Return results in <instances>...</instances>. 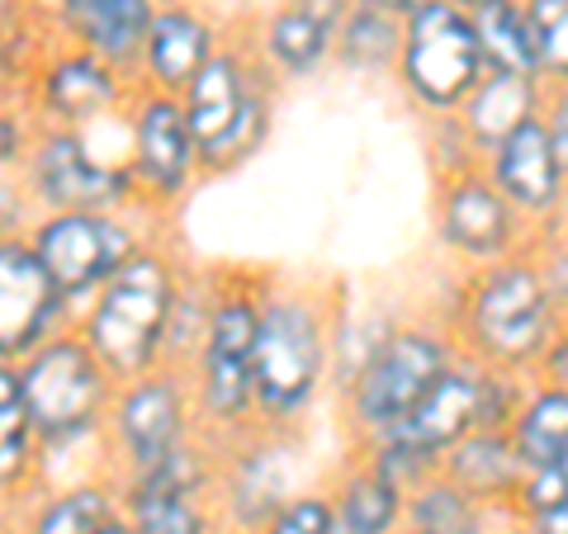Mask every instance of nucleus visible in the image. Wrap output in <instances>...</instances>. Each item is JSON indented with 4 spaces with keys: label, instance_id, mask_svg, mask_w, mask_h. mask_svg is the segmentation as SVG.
<instances>
[{
    "label": "nucleus",
    "instance_id": "nucleus-26",
    "mask_svg": "<svg viewBox=\"0 0 568 534\" xmlns=\"http://www.w3.org/2000/svg\"><path fill=\"white\" fill-rule=\"evenodd\" d=\"M119 511V483L110 473H91L52 492H33L20 515V534H95Z\"/></svg>",
    "mask_w": 568,
    "mask_h": 534
},
{
    "label": "nucleus",
    "instance_id": "nucleus-16",
    "mask_svg": "<svg viewBox=\"0 0 568 534\" xmlns=\"http://www.w3.org/2000/svg\"><path fill=\"white\" fill-rule=\"evenodd\" d=\"M478 166L497 185V194L521 213L530 237L549 242L559 233V223L568 213V181H564L559 156L549 147V133L540 119H530L511 137H503Z\"/></svg>",
    "mask_w": 568,
    "mask_h": 534
},
{
    "label": "nucleus",
    "instance_id": "nucleus-17",
    "mask_svg": "<svg viewBox=\"0 0 568 534\" xmlns=\"http://www.w3.org/2000/svg\"><path fill=\"white\" fill-rule=\"evenodd\" d=\"M71 322L77 308L48 279L29 237L0 242V364H20L29 350H39Z\"/></svg>",
    "mask_w": 568,
    "mask_h": 534
},
{
    "label": "nucleus",
    "instance_id": "nucleus-20",
    "mask_svg": "<svg viewBox=\"0 0 568 534\" xmlns=\"http://www.w3.org/2000/svg\"><path fill=\"white\" fill-rule=\"evenodd\" d=\"M484 383H488V364L469 360V355H455V364L426 388V398L384 435L440 464L484 421Z\"/></svg>",
    "mask_w": 568,
    "mask_h": 534
},
{
    "label": "nucleus",
    "instance_id": "nucleus-46",
    "mask_svg": "<svg viewBox=\"0 0 568 534\" xmlns=\"http://www.w3.org/2000/svg\"><path fill=\"white\" fill-rule=\"evenodd\" d=\"M398 534H426V530H413V525H403V530H398Z\"/></svg>",
    "mask_w": 568,
    "mask_h": 534
},
{
    "label": "nucleus",
    "instance_id": "nucleus-23",
    "mask_svg": "<svg viewBox=\"0 0 568 534\" xmlns=\"http://www.w3.org/2000/svg\"><path fill=\"white\" fill-rule=\"evenodd\" d=\"M440 473L459 483L465 492H474L478 502H488L497 511H511L517 502V487L526 477V464L517 454L507 431H474L455 444V450L440 459Z\"/></svg>",
    "mask_w": 568,
    "mask_h": 534
},
{
    "label": "nucleus",
    "instance_id": "nucleus-25",
    "mask_svg": "<svg viewBox=\"0 0 568 534\" xmlns=\"http://www.w3.org/2000/svg\"><path fill=\"white\" fill-rule=\"evenodd\" d=\"M511 521H517L511 511L478 502L474 492L450 483L446 473H432L426 483H417L403 506V525L426 534H511Z\"/></svg>",
    "mask_w": 568,
    "mask_h": 534
},
{
    "label": "nucleus",
    "instance_id": "nucleus-11",
    "mask_svg": "<svg viewBox=\"0 0 568 534\" xmlns=\"http://www.w3.org/2000/svg\"><path fill=\"white\" fill-rule=\"evenodd\" d=\"M20 185L39 213H119L138 208L123 152H100L91 133L39 123Z\"/></svg>",
    "mask_w": 568,
    "mask_h": 534
},
{
    "label": "nucleus",
    "instance_id": "nucleus-12",
    "mask_svg": "<svg viewBox=\"0 0 568 534\" xmlns=\"http://www.w3.org/2000/svg\"><path fill=\"white\" fill-rule=\"evenodd\" d=\"M123 162L133 175L138 208L162 223L185 194L204 181L200 175V142L190 133V119L181 110V95L162 91H133L123 110Z\"/></svg>",
    "mask_w": 568,
    "mask_h": 534
},
{
    "label": "nucleus",
    "instance_id": "nucleus-10",
    "mask_svg": "<svg viewBox=\"0 0 568 534\" xmlns=\"http://www.w3.org/2000/svg\"><path fill=\"white\" fill-rule=\"evenodd\" d=\"M484 48H478L474 20L455 0H432L403 20V52L394 66L398 91L417 114L450 119L469 91L484 81Z\"/></svg>",
    "mask_w": 568,
    "mask_h": 534
},
{
    "label": "nucleus",
    "instance_id": "nucleus-39",
    "mask_svg": "<svg viewBox=\"0 0 568 534\" xmlns=\"http://www.w3.org/2000/svg\"><path fill=\"white\" fill-rule=\"evenodd\" d=\"M540 123H545V133H549V147H555V156H559L564 181H568V85H545Z\"/></svg>",
    "mask_w": 568,
    "mask_h": 534
},
{
    "label": "nucleus",
    "instance_id": "nucleus-29",
    "mask_svg": "<svg viewBox=\"0 0 568 534\" xmlns=\"http://www.w3.org/2000/svg\"><path fill=\"white\" fill-rule=\"evenodd\" d=\"M403 52V20L375 6H355L346 10L342 33H336V52L332 62L342 71H355V76H394Z\"/></svg>",
    "mask_w": 568,
    "mask_h": 534
},
{
    "label": "nucleus",
    "instance_id": "nucleus-2",
    "mask_svg": "<svg viewBox=\"0 0 568 534\" xmlns=\"http://www.w3.org/2000/svg\"><path fill=\"white\" fill-rule=\"evenodd\" d=\"M446 327L459 355H469V360L507 373H530L549 336L564 327V312L549 298L536 251H521L459 275V289L446 308Z\"/></svg>",
    "mask_w": 568,
    "mask_h": 534
},
{
    "label": "nucleus",
    "instance_id": "nucleus-4",
    "mask_svg": "<svg viewBox=\"0 0 568 534\" xmlns=\"http://www.w3.org/2000/svg\"><path fill=\"white\" fill-rule=\"evenodd\" d=\"M275 95L280 81L256 62L252 39L242 43L227 33L200 76L181 91V110L200 142V175L219 181L256 162L275 133Z\"/></svg>",
    "mask_w": 568,
    "mask_h": 534
},
{
    "label": "nucleus",
    "instance_id": "nucleus-21",
    "mask_svg": "<svg viewBox=\"0 0 568 534\" xmlns=\"http://www.w3.org/2000/svg\"><path fill=\"white\" fill-rule=\"evenodd\" d=\"M39 10L52 39L77 43L133 76L156 0H39Z\"/></svg>",
    "mask_w": 568,
    "mask_h": 534
},
{
    "label": "nucleus",
    "instance_id": "nucleus-33",
    "mask_svg": "<svg viewBox=\"0 0 568 534\" xmlns=\"http://www.w3.org/2000/svg\"><path fill=\"white\" fill-rule=\"evenodd\" d=\"M213 294H219V275L185 265L181 294H175V308H171V331H166V364L171 369H190L194 350H200L204 331H209Z\"/></svg>",
    "mask_w": 568,
    "mask_h": 534
},
{
    "label": "nucleus",
    "instance_id": "nucleus-22",
    "mask_svg": "<svg viewBox=\"0 0 568 534\" xmlns=\"http://www.w3.org/2000/svg\"><path fill=\"white\" fill-rule=\"evenodd\" d=\"M545 110V81L540 76H511V71H484V81L469 91V100L450 114L459 142L469 147L474 162L511 137L521 123L540 119Z\"/></svg>",
    "mask_w": 568,
    "mask_h": 534
},
{
    "label": "nucleus",
    "instance_id": "nucleus-32",
    "mask_svg": "<svg viewBox=\"0 0 568 534\" xmlns=\"http://www.w3.org/2000/svg\"><path fill=\"white\" fill-rule=\"evenodd\" d=\"M119 506L138 525V534H223L213 496L190 492H142L119 483Z\"/></svg>",
    "mask_w": 568,
    "mask_h": 534
},
{
    "label": "nucleus",
    "instance_id": "nucleus-7",
    "mask_svg": "<svg viewBox=\"0 0 568 534\" xmlns=\"http://www.w3.org/2000/svg\"><path fill=\"white\" fill-rule=\"evenodd\" d=\"M455 355H459V346L446 327V317H403L398 331L388 336L384 350L375 355V364H369L361 379H355L351 393L342 398V412H346L355 444L394 431L426 398V388L455 364Z\"/></svg>",
    "mask_w": 568,
    "mask_h": 534
},
{
    "label": "nucleus",
    "instance_id": "nucleus-3",
    "mask_svg": "<svg viewBox=\"0 0 568 534\" xmlns=\"http://www.w3.org/2000/svg\"><path fill=\"white\" fill-rule=\"evenodd\" d=\"M185 265L190 260L175 251L166 233H152L148 246L77 312L71 327L81 331V341L100 355V364L119 383L166 364V331Z\"/></svg>",
    "mask_w": 568,
    "mask_h": 534
},
{
    "label": "nucleus",
    "instance_id": "nucleus-34",
    "mask_svg": "<svg viewBox=\"0 0 568 534\" xmlns=\"http://www.w3.org/2000/svg\"><path fill=\"white\" fill-rule=\"evenodd\" d=\"M478 48H484V66L488 71H511V76H536V52H530V33H526V14L521 6H497V10H478L469 14Z\"/></svg>",
    "mask_w": 568,
    "mask_h": 534
},
{
    "label": "nucleus",
    "instance_id": "nucleus-13",
    "mask_svg": "<svg viewBox=\"0 0 568 534\" xmlns=\"http://www.w3.org/2000/svg\"><path fill=\"white\" fill-rule=\"evenodd\" d=\"M432 213H436V246L459 270H484V265H497L507 256L536 251V237L521 223V213L497 194V185L478 162L459 171H440Z\"/></svg>",
    "mask_w": 568,
    "mask_h": 534
},
{
    "label": "nucleus",
    "instance_id": "nucleus-5",
    "mask_svg": "<svg viewBox=\"0 0 568 534\" xmlns=\"http://www.w3.org/2000/svg\"><path fill=\"white\" fill-rule=\"evenodd\" d=\"M265 279L256 275H219L209 331L190 360V388L200 431L213 444H227L256 431V327H261Z\"/></svg>",
    "mask_w": 568,
    "mask_h": 534
},
{
    "label": "nucleus",
    "instance_id": "nucleus-28",
    "mask_svg": "<svg viewBox=\"0 0 568 534\" xmlns=\"http://www.w3.org/2000/svg\"><path fill=\"white\" fill-rule=\"evenodd\" d=\"M403 312L388 308H351V302L332 298V393L346 398L355 379L375 364L384 341L398 331Z\"/></svg>",
    "mask_w": 568,
    "mask_h": 534
},
{
    "label": "nucleus",
    "instance_id": "nucleus-44",
    "mask_svg": "<svg viewBox=\"0 0 568 534\" xmlns=\"http://www.w3.org/2000/svg\"><path fill=\"white\" fill-rule=\"evenodd\" d=\"M95 534H138V525H133V521H129V515H123V506H119V511H114V515H110V521H104V525H100Z\"/></svg>",
    "mask_w": 568,
    "mask_h": 534
},
{
    "label": "nucleus",
    "instance_id": "nucleus-18",
    "mask_svg": "<svg viewBox=\"0 0 568 534\" xmlns=\"http://www.w3.org/2000/svg\"><path fill=\"white\" fill-rule=\"evenodd\" d=\"M346 10L351 0H275L252 33L256 62L280 85L317 76L336 52V33H342Z\"/></svg>",
    "mask_w": 568,
    "mask_h": 534
},
{
    "label": "nucleus",
    "instance_id": "nucleus-15",
    "mask_svg": "<svg viewBox=\"0 0 568 534\" xmlns=\"http://www.w3.org/2000/svg\"><path fill=\"white\" fill-rule=\"evenodd\" d=\"M298 487L294 435L280 431H246L219 444V477H213V511L223 534H256L275 521V511Z\"/></svg>",
    "mask_w": 568,
    "mask_h": 534
},
{
    "label": "nucleus",
    "instance_id": "nucleus-8",
    "mask_svg": "<svg viewBox=\"0 0 568 534\" xmlns=\"http://www.w3.org/2000/svg\"><path fill=\"white\" fill-rule=\"evenodd\" d=\"M156 218L142 208L119 213H39L29 227V246L48 279L71 308H85L104 284H110L123 265H129L142 246H148Z\"/></svg>",
    "mask_w": 568,
    "mask_h": 534
},
{
    "label": "nucleus",
    "instance_id": "nucleus-42",
    "mask_svg": "<svg viewBox=\"0 0 568 534\" xmlns=\"http://www.w3.org/2000/svg\"><path fill=\"white\" fill-rule=\"evenodd\" d=\"M511 534H568V502L549 506L540 515H517V521H511Z\"/></svg>",
    "mask_w": 568,
    "mask_h": 534
},
{
    "label": "nucleus",
    "instance_id": "nucleus-30",
    "mask_svg": "<svg viewBox=\"0 0 568 534\" xmlns=\"http://www.w3.org/2000/svg\"><path fill=\"white\" fill-rule=\"evenodd\" d=\"M507 435H511V444H517L526 469H540L555 454H564L568 450V388L530 379L517 417H511V425H507Z\"/></svg>",
    "mask_w": 568,
    "mask_h": 534
},
{
    "label": "nucleus",
    "instance_id": "nucleus-43",
    "mask_svg": "<svg viewBox=\"0 0 568 534\" xmlns=\"http://www.w3.org/2000/svg\"><path fill=\"white\" fill-rule=\"evenodd\" d=\"M355 6H375V10H388V14H398V20H407V14H417L422 6H432V0H355Z\"/></svg>",
    "mask_w": 568,
    "mask_h": 534
},
{
    "label": "nucleus",
    "instance_id": "nucleus-45",
    "mask_svg": "<svg viewBox=\"0 0 568 534\" xmlns=\"http://www.w3.org/2000/svg\"><path fill=\"white\" fill-rule=\"evenodd\" d=\"M465 14H478V10H497V6H521V0H455Z\"/></svg>",
    "mask_w": 568,
    "mask_h": 534
},
{
    "label": "nucleus",
    "instance_id": "nucleus-24",
    "mask_svg": "<svg viewBox=\"0 0 568 534\" xmlns=\"http://www.w3.org/2000/svg\"><path fill=\"white\" fill-rule=\"evenodd\" d=\"M327 502H332V534H398L407 492H398L361 459H351L327 483Z\"/></svg>",
    "mask_w": 568,
    "mask_h": 534
},
{
    "label": "nucleus",
    "instance_id": "nucleus-19",
    "mask_svg": "<svg viewBox=\"0 0 568 534\" xmlns=\"http://www.w3.org/2000/svg\"><path fill=\"white\" fill-rule=\"evenodd\" d=\"M223 39H227V29L209 10L190 6V0H156V14H152L138 66H133V85L138 91L181 95L200 76V66L223 48Z\"/></svg>",
    "mask_w": 568,
    "mask_h": 534
},
{
    "label": "nucleus",
    "instance_id": "nucleus-14",
    "mask_svg": "<svg viewBox=\"0 0 568 534\" xmlns=\"http://www.w3.org/2000/svg\"><path fill=\"white\" fill-rule=\"evenodd\" d=\"M133 76L114 62L95 58L77 43H62L52 39L48 52L39 58L29 76V91H24V104L33 110L39 123H52V129H81L91 133L100 123L110 119H123L133 100Z\"/></svg>",
    "mask_w": 568,
    "mask_h": 534
},
{
    "label": "nucleus",
    "instance_id": "nucleus-36",
    "mask_svg": "<svg viewBox=\"0 0 568 534\" xmlns=\"http://www.w3.org/2000/svg\"><path fill=\"white\" fill-rule=\"evenodd\" d=\"M559 502H568V450L555 454L540 469H526L521 487H517V502H511V515H540V511L559 506Z\"/></svg>",
    "mask_w": 568,
    "mask_h": 534
},
{
    "label": "nucleus",
    "instance_id": "nucleus-40",
    "mask_svg": "<svg viewBox=\"0 0 568 534\" xmlns=\"http://www.w3.org/2000/svg\"><path fill=\"white\" fill-rule=\"evenodd\" d=\"M536 265L549 284V298L559 302V312L568 322V242H536Z\"/></svg>",
    "mask_w": 568,
    "mask_h": 534
},
{
    "label": "nucleus",
    "instance_id": "nucleus-27",
    "mask_svg": "<svg viewBox=\"0 0 568 534\" xmlns=\"http://www.w3.org/2000/svg\"><path fill=\"white\" fill-rule=\"evenodd\" d=\"M43 483V444L29 421L14 364H0V502L33 496Z\"/></svg>",
    "mask_w": 568,
    "mask_h": 534
},
{
    "label": "nucleus",
    "instance_id": "nucleus-9",
    "mask_svg": "<svg viewBox=\"0 0 568 534\" xmlns=\"http://www.w3.org/2000/svg\"><path fill=\"white\" fill-rule=\"evenodd\" d=\"M200 431V412H194V388L185 369H152L138 379L114 388L110 417H104V473L123 483L142 469L162 464L166 454H175L181 444H190Z\"/></svg>",
    "mask_w": 568,
    "mask_h": 534
},
{
    "label": "nucleus",
    "instance_id": "nucleus-1",
    "mask_svg": "<svg viewBox=\"0 0 568 534\" xmlns=\"http://www.w3.org/2000/svg\"><path fill=\"white\" fill-rule=\"evenodd\" d=\"M332 393V294L265 279L256 327V425L294 435Z\"/></svg>",
    "mask_w": 568,
    "mask_h": 534
},
{
    "label": "nucleus",
    "instance_id": "nucleus-31",
    "mask_svg": "<svg viewBox=\"0 0 568 534\" xmlns=\"http://www.w3.org/2000/svg\"><path fill=\"white\" fill-rule=\"evenodd\" d=\"M52 33L39 0H0V100H24Z\"/></svg>",
    "mask_w": 568,
    "mask_h": 534
},
{
    "label": "nucleus",
    "instance_id": "nucleus-6",
    "mask_svg": "<svg viewBox=\"0 0 568 534\" xmlns=\"http://www.w3.org/2000/svg\"><path fill=\"white\" fill-rule=\"evenodd\" d=\"M20 393L29 407V421L43 444V469L48 459L85 450L104 440V417H110L119 379L100 364V355L81 341L77 327L48 336L39 350H29L20 364Z\"/></svg>",
    "mask_w": 568,
    "mask_h": 534
},
{
    "label": "nucleus",
    "instance_id": "nucleus-35",
    "mask_svg": "<svg viewBox=\"0 0 568 534\" xmlns=\"http://www.w3.org/2000/svg\"><path fill=\"white\" fill-rule=\"evenodd\" d=\"M536 76L545 85H568V0H521Z\"/></svg>",
    "mask_w": 568,
    "mask_h": 534
},
{
    "label": "nucleus",
    "instance_id": "nucleus-41",
    "mask_svg": "<svg viewBox=\"0 0 568 534\" xmlns=\"http://www.w3.org/2000/svg\"><path fill=\"white\" fill-rule=\"evenodd\" d=\"M530 379L568 388V322H564L555 336H549V346L540 350V360H536V369H530Z\"/></svg>",
    "mask_w": 568,
    "mask_h": 534
},
{
    "label": "nucleus",
    "instance_id": "nucleus-38",
    "mask_svg": "<svg viewBox=\"0 0 568 534\" xmlns=\"http://www.w3.org/2000/svg\"><path fill=\"white\" fill-rule=\"evenodd\" d=\"M256 534H332V502L327 487H304L275 511V521Z\"/></svg>",
    "mask_w": 568,
    "mask_h": 534
},
{
    "label": "nucleus",
    "instance_id": "nucleus-37",
    "mask_svg": "<svg viewBox=\"0 0 568 534\" xmlns=\"http://www.w3.org/2000/svg\"><path fill=\"white\" fill-rule=\"evenodd\" d=\"M39 133V119L24 100H0V181H14L24 171V156Z\"/></svg>",
    "mask_w": 568,
    "mask_h": 534
}]
</instances>
